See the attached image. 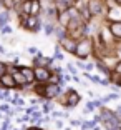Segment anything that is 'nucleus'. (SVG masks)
Wrapping results in <instances>:
<instances>
[{
    "instance_id": "obj_3",
    "label": "nucleus",
    "mask_w": 121,
    "mask_h": 130,
    "mask_svg": "<svg viewBox=\"0 0 121 130\" xmlns=\"http://www.w3.org/2000/svg\"><path fill=\"white\" fill-rule=\"evenodd\" d=\"M80 100H81V97H80L75 90H70L68 92V99L65 100V105H66V107H75Z\"/></svg>"
},
{
    "instance_id": "obj_39",
    "label": "nucleus",
    "mask_w": 121,
    "mask_h": 130,
    "mask_svg": "<svg viewBox=\"0 0 121 130\" xmlns=\"http://www.w3.org/2000/svg\"><path fill=\"white\" fill-rule=\"evenodd\" d=\"M119 130H121V127H119Z\"/></svg>"
},
{
    "instance_id": "obj_7",
    "label": "nucleus",
    "mask_w": 121,
    "mask_h": 130,
    "mask_svg": "<svg viewBox=\"0 0 121 130\" xmlns=\"http://www.w3.org/2000/svg\"><path fill=\"white\" fill-rule=\"evenodd\" d=\"M88 10H90L91 15H98L100 12H101V5H100L96 0H90V4H88Z\"/></svg>"
},
{
    "instance_id": "obj_9",
    "label": "nucleus",
    "mask_w": 121,
    "mask_h": 130,
    "mask_svg": "<svg viewBox=\"0 0 121 130\" xmlns=\"http://www.w3.org/2000/svg\"><path fill=\"white\" fill-rule=\"evenodd\" d=\"M0 84H4L7 88H10V87H15V78H13V75H4L2 78H0Z\"/></svg>"
},
{
    "instance_id": "obj_29",
    "label": "nucleus",
    "mask_w": 121,
    "mask_h": 130,
    "mask_svg": "<svg viewBox=\"0 0 121 130\" xmlns=\"http://www.w3.org/2000/svg\"><path fill=\"white\" fill-rule=\"evenodd\" d=\"M116 73H121V62L116 65Z\"/></svg>"
},
{
    "instance_id": "obj_18",
    "label": "nucleus",
    "mask_w": 121,
    "mask_h": 130,
    "mask_svg": "<svg viewBox=\"0 0 121 130\" xmlns=\"http://www.w3.org/2000/svg\"><path fill=\"white\" fill-rule=\"evenodd\" d=\"M55 34H57L58 38H61V40H63V38H65V28H57V32H55Z\"/></svg>"
},
{
    "instance_id": "obj_30",
    "label": "nucleus",
    "mask_w": 121,
    "mask_h": 130,
    "mask_svg": "<svg viewBox=\"0 0 121 130\" xmlns=\"http://www.w3.org/2000/svg\"><path fill=\"white\" fill-rule=\"evenodd\" d=\"M68 69H70V72H71V73H75V72H76V70H75V67H73V65H68Z\"/></svg>"
},
{
    "instance_id": "obj_25",
    "label": "nucleus",
    "mask_w": 121,
    "mask_h": 130,
    "mask_svg": "<svg viewBox=\"0 0 121 130\" xmlns=\"http://www.w3.org/2000/svg\"><path fill=\"white\" fill-rule=\"evenodd\" d=\"M114 113H116V115H118V117H121V105H119V107H118V108H116V110H114Z\"/></svg>"
},
{
    "instance_id": "obj_22",
    "label": "nucleus",
    "mask_w": 121,
    "mask_h": 130,
    "mask_svg": "<svg viewBox=\"0 0 121 130\" xmlns=\"http://www.w3.org/2000/svg\"><path fill=\"white\" fill-rule=\"evenodd\" d=\"M53 32H55V30H53V27L50 25V23H46V25H45V34L46 35H52Z\"/></svg>"
},
{
    "instance_id": "obj_16",
    "label": "nucleus",
    "mask_w": 121,
    "mask_h": 130,
    "mask_svg": "<svg viewBox=\"0 0 121 130\" xmlns=\"http://www.w3.org/2000/svg\"><path fill=\"white\" fill-rule=\"evenodd\" d=\"M7 20H8L7 12H2V13H0V27H2V25H4V23L7 22Z\"/></svg>"
},
{
    "instance_id": "obj_14",
    "label": "nucleus",
    "mask_w": 121,
    "mask_h": 130,
    "mask_svg": "<svg viewBox=\"0 0 121 130\" xmlns=\"http://www.w3.org/2000/svg\"><path fill=\"white\" fill-rule=\"evenodd\" d=\"M71 19V17H70V12L68 10H65L63 13H61V17H60V20H61V23H68V20Z\"/></svg>"
},
{
    "instance_id": "obj_8",
    "label": "nucleus",
    "mask_w": 121,
    "mask_h": 130,
    "mask_svg": "<svg viewBox=\"0 0 121 130\" xmlns=\"http://www.w3.org/2000/svg\"><path fill=\"white\" fill-rule=\"evenodd\" d=\"M20 72L25 75V78H27V84H32V82L35 80V72L32 69H27V67H22L20 69Z\"/></svg>"
},
{
    "instance_id": "obj_13",
    "label": "nucleus",
    "mask_w": 121,
    "mask_h": 130,
    "mask_svg": "<svg viewBox=\"0 0 121 130\" xmlns=\"http://www.w3.org/2000/svg\"><path fill=\"white\" fill-rule=\"evenodd\" d=\"M38 12H40V4H38L37 0H32V12H30V15H37Z\"/></svg>"
},
{
    "instance_id": "obj_10",
    "label": "nucleus",
    "mask_w": 121,
    "mask_h": 130,
    "mask_svg": "<svg viewBox=\"0 0 121 130\" xmlns=\"http://www.w3.org/2000/svg\"><path fill=\"white\" fill-rule=\"evenodd\" d=\"M110 32L114 35V37L121 38V22H114L110 25Z\"/></svg>"
},
{
    "instance_id": "obj_34",
    "label": "nucleus",
    "mask_w": 121,
    "mask_h": 130,
    "mask_svg": "<svg viewBox=\"0 0 121 130\" xmlns=\"http://www.w3.org/2000/svg\"><path fill=\"white\" fill-rule=\"evenodd\" d=\"M118 52H119V54H121V48H118Z\"/></svg>"
},
{
    "instance_id": "obj_1",
    "label": "nucleus",
    "mask_w": 121,
    "mask_h": 130,
    "mask_svg": "<svg viewBox=\"0 0 121 130\" xmlns=\"http://www.w3.org/2000/svg\"><path fill=\"white\" fill-rule=\"evenodd\" d=\"M91 48H93V47H91V42L85 38V40H81V42L76 45V55H78L80 58H88V55L91 54Z\"/></svg>"
},
{
    "instance_id": "obj_28",
    "label": "nucleus",
    "mask_w": 121,
    "mask_h": 130,
    "mask_svg": "<svg viewBox=\"0 0 121 130\" xmlns=\"http://www.w3.org/2000/svg\"><path fill=\"white\" fill-rule=\"evenodd\" d=\"M71 125L73 127H78L80 125V120H71Z\"/></svg>"
},
{
    "instance_id": "obj_27",
    "label": "nucleus",
    "mask_w": 121,
    "mask_h": 130,
    "mask_svg": "<svg viewBox=\"0 0 121 130\" xmlns=\"http://www.w3.org/2000/svg\"><path fill=\"white\" fill-rule=\"evenodd\" d=\"M55 57H57V58H58V60H63V55H61V54H60V52H58V50H57V55H55Z\"/></svg>"
},
{
    "instance_id": "obj_31",
    "label": "nucleus",
    "mask_w": 121,
    "mask_h": 130,
    "mask_svg": "<svg viewBox=\"0 0 121 130\" xmlns=\"http://www.w3.org/2000/svg\"><path fill=\"white\" fill-rule=\"evenodd\" d=\"M0 110H5V112H10V110H8V107H7V105H2V107H0Z\"/></svg>"
},
{
    "instance_id": "obj_24",
    "label": "nucleus",
    "mask_w": 121,
    "mask_h": 130,
    "mask_svg": "<svg viewBox=\"0 0 121 130\" xmlns=\"http://www.w3.org/2000/svg\"><path fill=\"white\" fill-rule=\"evenodd\" d=\"M2 34H12V28H10V27H4Z\"/></svg>"
},
{
    "instance_id": "obj_26",
    "label": "nucleus",
    "mask_w": 121,
    "mask_h": 130,
    "mask_svg": "<svg viewBox=\"0 0 121 130\" xmlns=\"http://www.w3.org/2000/svg\"><path fill=\"white\" fill-rule=\"evenodd\" d=\"M5 2H7V4H5L7 7H13V0H5Z\"/></svg>"
},
{
    "instance_id": "obj_32",
    "label": "nucleus",
    "mask_w": 121,
    "mask_h": 130,
    "mask_svg": "<svg viewBox=\"0 0 121 130\" xmlns=\"http://www.w3.org/2000/svg\"><path fill=\"white\" fill-rule=\"evenodd\" d=\"M28 52H30V54H37V48H33V47H32V48H28Z\"/></svg>"
},
{
    "instance_id": "obj_36",
    "label": "nucleus",
    "mask_w": 121,
    "mask_h": 130,
    "mask_svg": "<svg viewBox=\"0 0 121 130\" xmlns=\"http://www.w3.org/2000/svg\"><path fill=\"white\" fill-rule=\"evenodd\" d=\"M93 130H100V128H93Z\"/></svg>"
},
{
    "instance_id": "obj_4",
    "label": "nucleus",
    "mask_w": 121,
    "mask_h": 130,
    "mask_svg": "<svg viewBox=\"0 0 121 130\" xmlns=\"http://www.w3.org/2000/svg\"><path fill=\"white\" fill-rule=\"evenodd\" d=\"M33 62H35V65H38L40 69H45V65H48V63H53V58H45L40 52L37 54V57L33 58Z\"/></svg>"
},
{
    "instance_id": "obj_38",
    "label": "nucleus",
    "mask_w": 121,
    "mask_h": 130,
    "mask_svg": "<svg viewBox=\"0 0 121 130\" xmlns=\"http://www.w3.org/2000/svg\"><path fill=\"white\" fill-rule=\"evenodd\" d=\"M2 130H5V128H2Z\"/></svg>"
},
{
    "instance_id": "obj_20",
    "label": "nucleus",
    "mask_w": 121,
    "mask_h": 130,
    "mask_svg": "<svg viewBox=\"0 0 121 130\" xmlns=\"http://www.w3.org/2000/svg\"><path fill=\"white\" fill-rule=\"evenodd\" d=\"M95 107H96L95 102H88L86 103V110H85V112H93V110H95Z\"/></svg>"
},
{
    "instance_id": "obj_33",
    "label": "nucleus",
    "mask_w": 121,
    "mask_h": 130,
    "mask_svg": "<svg viewBox=\"0 0 121 130\" xmlns=\"http://www.w3.org/2000/svg\"><path fill=\"white\" fill-rule=\"evenodd\" d=\"M116 2H118V4H119V5H121V0H116Z\"/></svg>"
},
{
    "instance_id": "obj_37",
    "label": "nucleus",
    "mask_w": 121,
    "mask_h": 130,
    "mask_svg": "<svg viewBox=\"0 0 121 130\" xmlns=\"http://www.w3.org/2000/svg\"><path fill=\"white\" fill-rule=\"evenodd\" d=\"M0 2H4V0H0Z\"/></svg>"
},
{
    "instance_id": "obj_5",
    "label": "nucleus",
    "mask_w": 121,
    "mask_h": 130,
    "mask_svg": "<svg viewBox=\"0 0 121 130\" xmlns=\"http://www.w3.org/2000/svg\"><path fill=\"white\" fill-rule=\"evenodd\" d=\"M35 78H37V80H40V82L50 80V73H48V70H46V69H40V67H38V69L35 70Z\"/></svg>"
},
{
    "instance_id": "obj_17",
    "label": "nucleus",
    "mask_w": 121,
    "mask_h": 130,
    "mask_svg": "<svg viewBox=\"0 0 121 130\" xmlns=\"http://www.w3.org/2000/svg\"><path fill=\"white\" fill-rule=\"evenodd\" d=\"M50 82H52V85L61 84V82H60V77H58V75H53V77H50Z\"/></svg>"
},
{
    "instance_id": "obj_19",
    "label": "nucleus",
    "mask_w": 121,
    "mask_h": 130,
    "mask_svg": "<svg viewBox=\"0 0 121 130\" xmlns=\"http://www.w3.org/2000/svg\"><path fill=\"white\" fill-rule=\"evenodd\" d=\"M95 123H96V122H85V125H83V130H90V128H95Z\"/></svg>"
},
{
    "instance_id": "obj_35",
    "label": "nucleus",
    "mask_w": 121,
    "mask_h": 130,
    "mask_svg": "<svg viewBox=\"0 0 121 130\" xmlns=\"http://www.w3.org/2000/svg\"><path fill=\"white\" fill-rule=\"evenodd\" d=\"M30 130H38V128H30Z\"/></svg>"
},
{
    "instance_id": "obj_23",
    "label": "nucleus",
    "mask_w": 121,
    "mask_h": 130,
    "mask_svg": "<svg viewBox=\"0 0 121 130\" xmlns=\"http://www.w3.org/2000/svg\"><path fill=\"white\" fill-rule=\"evenodd\" d=\"M73 2H75V0H60V4H63L65 7H66V10H68L70 5H73Z\"/></svg>"
},
{
    "instance_id": "obj_21",
    "label": "nucleus",
    "mask_w": 121,
    "mask_h": 130,
    "mask_svg": "<svg viewBox=\"0 0 121 130\" xmlns=\"http://www.w3.org/2000/svg\"><path fill=\"white\" fill-rule=\"evenodd\" d=\"M5 70H7V65L0 62V78H2L4 75H7V73H5Z\"/></svg>"
},
{
    "instance_id": "obj_15",
    "label": "nucleus",
    "mask_w": 121,
    "mask_h": 130,
    "mask_svg": "<svg viewBox=\"0 0 121 130\" xmlns=\"http://www.w3.org/2000/svg\"><path fill=\"white\" fill-rule=\"evenodd\" d=\"M96 65H98L100 72H103V73H105V75H108V73H110V70H108V67H106V65H103L101 62H98V63H96Z\"/></svg>"
},
{
    "instance_id": "obj_12",
    "label": "nucleus",
    "mask_w": 121,
    "mask_h": 130,
    "mask_svg": "<svg viewBox=\"0 0 121 130\" xmlns=\"http://www.w3.org/2000/svg\"><path fill=\"white\" fill-rule=\"evenodd\" d=\"M13 78H15V82H18V84H25L27 85V78H25V75H23L22 72H13Z\"/></svg>"
},
{
    "instance_id": "obj_11",
    "label": "nucleus",
    "mask_w": 121,
    "mask_h": 130,
    "mask_svg": "<svg viewBox=\"0 0 121 130\" xmlns=\"http://www.w3.org/2000/svg\"><path fill=\"white\" fill-rule=\"evenodd\" d=\"M76 45H78V43L70 42V40H65V42H63V47L68 50V52H73V54H76Z\"/></svg>"
},
{
    "instance_id": "obj_6",
    "label": "nucleus",
    "mask_w": 121,
    "mask_h": 130,
    "mask_svg": "<svg viewBox=\"0 0 121 130\" xmlns=\"http://www.w3.org/2000/svg\"><path fill=\"white\" fill-rule=\"evenodd\" d=\"M58 92H60V88H58L57 85H46V87H45V97H46V99L57 97Z\"/></svg>"
},
{
    "instance_id": "obj_2",
    "label": "nucleus",
    "mask_w": 121,
    "mask_h": 130,
    "mask_svg": "<svg viewBox=\"0 0 121 130\" xmlns=\"http://www.w3.org/2000/svg\"><path fill=\"white\" fill-rule=\"evenodd\" d=\"M23 27H25V28H28V30H32V32H38L40 28H42V23H40L38 17L28 15V17L25 19V22H23Z\"/></svg>"
}]
</instances>
